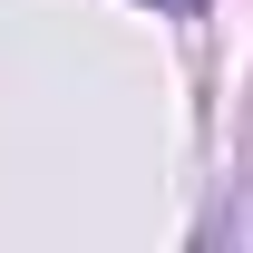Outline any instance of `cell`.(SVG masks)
Instances as JSON below:
<instances>
[{
  "label": "cell",
  "mask_w": 253,
  "mask_h": 253,
  "mask_svg": "<svg viewBox=\"0 0 253 253\" xmlns=\"http://www.w3.org/2000/svg\"><path fill=\"white\" fill-rule=\"evenodd\" d=\"M156 10H205V0H156Z\"/></svg>",
  "instance_id": "6da1fadb"
}]
</instances>
